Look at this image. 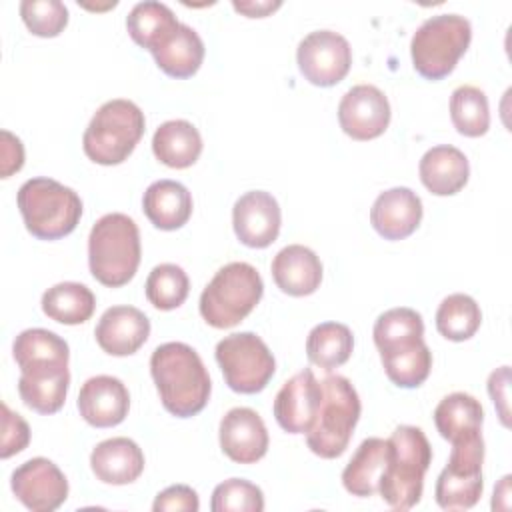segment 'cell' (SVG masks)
<instances>
[{
    "mask_svg": "<svg viewBox=\"0 0 512 512\" xmlns=\"http://www.w3.org/2000/svg\"><path fill=\"white\" fill-rule=\"evenodd\" d=\"M220 448L238 464H254L268 452V430L260 414L252 408H232L220 420Z\"/></svg>",
    "mask_w": 512,
    "mask_h": 512,
    "instance_id": "2e32d148",
    "label": "cell"
},
{
    "mask_svg": "<svg viewBox=\"0 0 512 512\" xmlns=\"http://www.w3.org/2000/svg\"><path fill=\"white\" fill-rule=\"evenodd\" d=\"M420 220L422 200L406 186L384 190L370 208V224L384 240L408 238L420 226Z\"/></svg>",
    "mask_w": 512,
    "mask_h": 512,
    "instance_id": "d6986e66",
    "label": "cell"
},
{
    "mask_svg": "<svg viewBox=\"0 0 512 512\" xmlns=\"http://www.w3.org/2000/svg\"><path fill=\"white\" fill-rule=\"evenodd\" d=\"M150 374L160 402L170 414L190 418L208 404L210 376L192 346L184 342L160 344L150 356Z\"/></svg>",
    "mask_w": 512,
    "mask_h": 512,
    "instance_id": "6da1fadb",
    "label": "cell"
},
{
    "mask_svg": "<svg viewBox=\"0 0 512 512\" xmlns=\"http://www.w3.org/2000/svg\"><path fill=\"white\" fill-rule=\"evenodd\" d=\"M142 210L158 230H178L192 216V194L176 180H156L144 192Z\"/></svg>",
    "mask_w": 512,
    "mask_h": 512,
    "instance_id": "cb8c5ba5",
    "label": "cell"
},
{
    "mask_svg": "<svg viewBox=\"0 0 512 512\" xmlns=\"http://www.w3.org/2000/svg\"><path fill=\"white\" fill-rule=\"evenodd\" d=\"M338 122L352 140H374L390 124L388 98L372 84L352 86L338 104Z\"/></svg>",
    "mask_w": 512,
    "mask_h": 512,
    "instance_id": "4fadbf2b",
    "label": "cell"
},
{
    "mask_svg": "<svg viewBox=\"0 0 512 512\" xmlns=\"http://www.w3.org/2000/svg\"><path fill=\"white\" fill-rule=\"evenodd\" d=\"M26 230L38 240H58L74 232L82 216L80 196L52 178H30L16 194Z\"/></svg>",
    "mask_w": 512,
    "mask_h": 512,
    "instance_id": "277c9868",
    "label": "cell"
},
{
    "mask_svg": "<svg viewBox=\"0 0 512 512\" xmlns=\"http://www.w3.org/2000/svg\"><path fill=\"white\" fill-rule=\"evenodd\" d=\"M146 298L158 310H174L184 304L190 292L188 274L178 264H158L146 278Z\"/></svg>",
    "mask_w": 512,
    "mask_h": 512,
    "instance_id": "d590c367",
    "label": "cell"
},
{
    "mask_svg": "<svg viewBox=\"0 0 512 512\" xmlns=\"http://www.w3.org/2000/svg\"><path fill=\"white\" fill-rule=\"evenodd\" d=\"M78 412L94 428H112L124 422L130 408L126 384L108 374L88 378L78 394Z\"/></svg>",
    "mask_w": 512,
    "mask_h": 512,
    "instance_id": "e0dca14e",
    "label": "cell"
},
{
    "mask_svg": "<svg viewBox=\"0 0 512 512\" xmlns=\"http://www.w3.org/2000/svg\"><path fill=\"white\" fill-rule=\"evenodd\" d=\"M482 462H484L482 434H476L452 444L448 464L440 472L434 488L436 504L442 510H468L476 506L484 488Z\"/></svg>",
    "mask_w": 512,
    "mask_h": 512,
    "instance_id": "30bf717a",
    "label": "cell"
},
{
    "mask_svg": "<svg viewBox=\"0 0 512 512\" xmlns=\"http://www.w3.org/2000/svg\"><path fill=\"white\" fill-rule=\"evenodd\" d=\"M14 496L32 512H52L68 498L64 472L48 458H30L20 464L10 478Z\"/></svg>",
    "mask_w": 512,
    "mask_h": 512,
    "instance_id": "7c38bea8",
    "label": "cell"
},
{
    "mask_svg": "<svg viewBox=\"0 0 512 512\" xmlns=\"http://www.w3.org/2000/svg\"><path fill=\"white\" fill-rule=\"evenodd\" d=\"M296 62L310 84L328 88L346 78L352 66V48L338 32L314 30L300 40Z\"/></svg>",
    "mask_w": 512,
    "mask_h": 512,
    "instance_id": "8fae6325",
    "label": "cell"
},
{
    "mask_svg": "<svg viewBox=\"0 0 512 512\" xmlns=\"http://www.w3.org/2000/svg\"><path fill=\"white\" fill-rule=\"evenodd\" d=\"M280 6H282L280 0H274V2L272 0H256V2L254 0H246V2L234 0L232 2V8L248 18H264V16L272 14L274 10H278Z\"/></svg>",
    "mask_w": 512,
    "mask_h": 512,
    "instance_id": "ee69618b",
    "label": "cell"
},
{
    "mask_svg": "<svg viewBox=\"0 0 512 512\" xmlns=\"http://www.w3.org/2000/svg\"><path fill=\"white\" fill-rule=\"evenodd\" d=\"M178 24L180 22L174 12L166 4L154 0L138 2L126 16V30L130 38L150 52L164 42L178 28Z\"/></svg>",
    "mask_w": 512,
    "mask_h": 512,
    "instance_id": "4dcf8cb0",
    "label": "cell"
},
{
    "mask_svg": "<svg viewBox=\"0 0 512 512\" xmlns=\"http://www.w3.org/2000/svg\"><path fill=\"white\" fill-rule=\"evenodd\" d=\"M380 360L386 376L398 388H418L432 370V352L424 340L410 348L382 352Z\"/></svg>",
    "mask_w": 512,
    "mask_h": 512,
    "instance_id": "e575fe53",
    "label": "cell"
},
{
    "mask_svg": "<svg viewBox=\"0 0 512 512\" xmlns=\"http://www.w3.org/2000/svg\"><path fill=\"white\" fill-rule=\"evenodd\" d=\"M508 386H510V366H500L498 370H494L488 376V394L498 410L500 422L508 428L510 420H508Z\"/></svg>",
    "mask_w": 512,
    "mask_h": 512,
    "instance_id": "b9f144b4",
    "label": "cell"
},
{
    "mask_svg": "<svg viewBox=\"0 0 512 512\" xmlns=\"http://www.w3.org/2000/svg\"><path fill=\"white\" fill-rule=\"evenodd\" d=\"M210 510L212 512H262L264 494L256 484L244 478H228L214 488Z\"/></svg>",
    "mask_w": 512,
    "mask_h": 512,
    "instance_id": "74e56055",
    "label": "cell"
},
{
    "mask_svg": "<svg viewBox=\"0 0 512 512\" xmlns=\"http://www.w3.org/2000/svg\"><path fill=\"white\" fill-rule=\"evenodd\" d=\"M276 286L288 296H308L320 288L322 262L314 250L302 244L284 246L270 266Z\"/></svg>",
    "mask_w": 512,
    "mask_h": 512,
    "instance_id": "ffe728a7",
    "label": "cell"
},
{
    "mask_svg": "<svg viewBox=\"0 0 512 512\" xmlns=\"http://www.w3.org/2000/svg\"><path fill=\"white\" fill-rule=\"evenodd\" d=\"M372 336L376 348H382L398 340L424 338V322L422 316L412 308H390L376 318Z\"/></svg>",
    "mask_w": 512,
    "mask_h": 512,
    "instance_id": "8d00e7d4",
    "label": "cell"
},
{
    "mask_svg": "<svg viewBox=\"0 0 512 512\" xmlns=\"http://www.w3.org/2000/svg\"><path fill=\"white\" fill-rule=\"evenodd\" d=\"M90 468L100 482L124 486L138 480L144 472V452L126 436L108 438L92 450Z\"/></svg>",
    "mask_w": 512,
    "mask_h": 512,
    "instance_id": "44dd1931",
    "label": "cell"
},
{
    "mask_svg": "<svg viewBox=\"0 0 512 512\" xmlns=\"http://www.w3.org/2000/svg\"><path fill=\"white\" fill-rule=\"evenodd\" d=\"M30 442V426L28 422L8 408V404H2V446L0 456L10 458L18 452H22Z\"/></svg>",
    "mask_w": 512,
    "mask_h": 512,
    "instance_id": "ab89813d",
    "label": "cell"
},
{
    "mask_svg": "<svg viewBox=\"0 0 512 512\" xmlns=\"http://www.w3.org/2000/svg\"><path fill=\"white\" fill-rule=\"evenodd\" d=\"M200 500L196 490H192L186 484H174L168 486L166 490L158 492L152 510L154 512H166V510H184V512H198Z\"/></svg>",
    "mask_w": 512,
    "mask_h": 512,
    "instance_id": "60d3db41",
    "label": "cell"
},
{
    "mask_svg": "<svg viewBox=\"0 0 512 512\" xmlns=\"http://www.w3.org/2000/svg\"><path fill=\"white\" fill-rule=\"evenodd\" d=\"M0 174L2 178L12 176L24 166V146L18 136L2 130V150H0Z\"/></svg>",
    "mask_w": 512,
    "mask_h": 512,
    "instance_id": "7bdbcfd3",
    "label": "cell"
},
{
    "mask_svg": "<svg viewBox=\"0 0 512 512\" xmlns=\"http://www.w3.org/2000/svg\"><path fill=\"white\" fill-rule=\"evenodd\" d=\"M450 118L462 136H484L490 128V108L486 94L470 84L458 86L450 96Z\"/></svg>",
    "mask_w": 512,
    "mask_h": 512,
    "instance_id": "836d02e7",
    "label": "cell"
},
{
    "mask_svg": "<svg viewBox=\"0 0 512 512\" xmlns=\"http://www.w3.org/2000/svg\"><path fill=\"white\" fill-rule=\"evenodd\" d=\"M322 384L310 368L300 370L278 390L274 398V418L290 434H306L318 414Z\"/></svg>",
    "mask_w": 512,
    "mask_h": 512,
    "instance_id": "9a60e30c",
    "label": "cell"
},
{
    "mask_svg": "<svg viewBox=\"0 0 512 512\" xmlns=\"http://www.w3.org/2000/svg\"><path fill=\"white\" fill-rule=\"evenodd\" d=\"M152 56L164 74L190 78L202 66L204 42L194 28L180 22L178 28L152 50Z\"/></svg>",
    "mask_w": 512,
    "mask_h": 512,
    "instance_id": "484cf974",
    "label": "cell"
},
{
    "mask_svg": "<svg viewBox=\"0 0 512 512\" xmlns=\"http://www.w3.org/2000/svg\"><path fill=\"white\" fill-rule=\"evenodd\" d=\"M70 388L68 366H32L20 370L18 394L22 402L38 414L58 412Z\"/></svg>",
    "mask_w": 512,
    "mask_h": 512,
    "instance_id": "7402d4cb",
    "label": "cell"
},
{
    "mask_svg": "<svg viewBox=\"0 0 512 512\" xmlns=\"http://www.w3.org/2000/svg\"><path fill=\"white\" fill-rule=\"evenodd\" d=\"M352 348L354 336L350 328L340 322H322L314 326L306 338L308 360L328 372L346 364Z\"/></svg>",
    "mask_w": 512,
    "mask_h": 512,
    "instance_id": "1f68e13d",
    "label": "cell"
},
{
    "mask_svg": "<svg viewBox=\"0 0 512 512\" xmlns=\"http://www.w3.org/2000/svg\"><path fill=\"white\" fill-rule=\"evenodd\" d=\"M388 454H390L388 440L376 438V436L362 440L342 472V484L346 492L358 498L376 494L382 472L388 462Z\"/></svg>",
    "mask_w": 512,
    "mask_h": 512,
    "instance_id": "d4e9b609",
    "label": "cell"
},
{
    "mask_svg": "<svg viewBox=\"0 0 512 512\" xmlns=\"http://www.w3.org/2000/svg\"><path fill=\"white\" fill-rule=\"evenodd\" d=\"M322 384V400L312 428L306 432L308 448L320 458H338L346 452L360 418V398L346 376L330 374Z\"/></svg>",
    "mask_w": 512,
    "mask_h": 512,
    "instance_id": "5b68a950",
    "label": "cell"
},
{
    "mask_svg": "<svg viewBox=\"0 0 512 512\" xmlns=\"http://www.w3.org/2000/svg\"><path fill=\"white\" fill-rule=\"evenodd\" d=\"M94 336L98 346L110 356H130L138 352L150 336L148 316L134 306H112L108 308L96 328Z\"/></svg>",
    "mask_w": 512,
    "mask_h": 512,
    "instance_id": "ac0fdd59",
    "label": "cell"
},
{
    "mask_svg": "<svg viewBox=\"0 0 512 512\" xmlns=\"http://www.w3.org/2000/svg\"><path fill=\"white\" fill-rule=\"evenodd\" d=\"M96 308L94 292L80 282H58L42 294V312L60 324H84Z\"/></svg>",
    "mask_w": 512,
    "mask_h": 512,
    "instance_id": "f1b7e54d",
    "label": "cell"
},
{
    "mask_svg": "<svg viewBox=\"0 0 512 512\" xmlns=\"http://www.w3.org/2000/svg\"><path fill=\"white\" fill-rule=\"evenodd\" d=\"M280 224V206L266 190H250L234 202L232 226L236 238L248 248L270 246L280 234Z\"/></svg>",
    "mask_w": 512,
    "mask_h": 512,
    "instance_id": "5bb4252c",
    "label": "cell"
},
{
    "mask_svg": "<svg viewBox=\"0 0 512 512\" xmlns=\"http://www.w3.org/2000/svg\"><path fill=\"white\" fill-rule=\"evenodd\" d=\"M12 354L20 370L32 366H68L70 360L66 340L46 328L22 330L14 338Z\"/></svg>",
    "mask_w": 512,
    "mask_h": 512,
    "instance_id": "f546056e",
    "label": "cell"
},
{
    "mask_svg": "<svg viewBox=\"0 0 512 512\" xmlns=\"http://www.w3.org/2000/svg\"><path fill=\"white\" fill-rule=\"evenodd\" d=\"M482 422H484L482 404L466 392H452L444 396L434 408L436 430L450 444L482 434Z\"/></svg>",
    "mask_w": 512,
    "mask_h": 512,
    "instance_id": "83f0119b",
    "label": "cell"
},
{
    "mask_svg": "<svg viewBox=\"0 0 512 512\" xmlns=\"http://www.w3.org/2000/svg\"><path fill=\"white\" fill-rule=\"evenodd\" d=\"M482 322V312L476 300L456 292L446 296L436 310V330L452 342H464L476 334Z\"/></svg>",
    "mask_w": 512,
    "mask_h": 512,
    "instance_id": "d6a6232c",
    "label": "cell"
},
{
    "mask_svg": "<svg viewBox=\"0 0 512 512\" xmlns=\"http://www.w3.org/2000/svg\"><path fill=\"white\" fill-rule=\"evenodd\" d=\"M214 356L228 388L238 394L262 392L276 372V360L270 348L254 332L224 336L216 344Z\"/></svg>",
    "mask_w": 512,
    "mask_h": 512,
    "instance_id": "9c48e42d",
    "label": "cell"
},
{
    "mask_svg": "<svg viewBox=\"0 0 512 512\" xmlns=\"http://www.w3.org/2000/svg\"><path fill=\"white\" fill-rule=\"evenodd\" d=\"M144 112L124 98L104 102L82 136L84 154L102 166L122 164L144 134Z\"/></svg>",
    "mask_w": 512,
    "mask_h": 512,
    "instance_id": "52a82bcc",
    "label": "cell"
},
{
    "mask_svg": "<svg viewBox=\"0 0 512 512\" xmlns=\"http://www.w3.org/2000/svg\"><path fill=\"white\" fill-rule=\"evenodd\" d=\"M152 152L168 168L182 170L200 158L202 136L188 120H168L156 128Z\"/></svg>",
    "mask_w": 512,
    "mask_h": 512,
    "instance_id": "4316f807",
    "label": "cell"
},
{
    "mask_svg": "<svg viewBox=\"0 0 512 512\" xmlns=\"http://www.w3.org/2000/svg\"><path fill=\"white\" fill-rule=\"evenodd\" d=\"M470 40L472 26L464 16L436 14L424 20L412 36V66L426 80H442L456 68Z\"/></svg>",
    "mask_w": 512,
    "mask_h": 512,
    "instance_id": "ba28073f",
    "label": "cell"
},
{
    "mask_svg": "<svg viewBox=\"0 0 512 512\" xmlns=\"http://www.w3.org/2000/svg\"><path fill=\"white\" fill-rule=\"evenodd\" d=\"M390 454L378 492L394 510L414 508L424 490V474L432 462V448L418 426H398L388 438Z\"/></svg>",
    "mask_w": 512,
    "mask_h": 512,
    "instance_id": "3957f363",
    "label": "cell"
},
{
    "mask_svg": "<svg viewBox=\"0 0 512 512\" xmlns=\"http://www.w3.org/2000/svg\"><path fill=\"white\" fill-rule=\"evenodd\" d=\"M420 180L436 196L460 192L470 176V164L462 150L450 144L432 146L420 158Z\"/></svg>",
    "mask_w": 512,
    "mask_h": 512,
    "instance_id": "603a6c76",
    "label": "cell"
},
{
    "mask_svg": "<svg viewBox=\"0 0 512 512\" xmlns=\"http://www.w3.org/2000/svg\"><path fill=\"white\" fill-rule=\"evenodd\" d=\"M140 256V230L130 216L110 212L96 220L88 236V266L100 284L108 288L128 284L138 270Z\"/></svg>",
    "mask_w": 512,
    "mask_h": 512,
    "instance_id": "7a4b0ae2",
    "label": "cell"
},
{
    "mask_svg": "<svg viewBox=\"0 0 512 512\" xmlns=\"http://www.w3.org/2000/svg\"><path fill=\"white\" fill-rule=\"evenodd\" d=\"M20 16L26 28L40 38H54L68 24V8L60 0H24Z\"/></svg>",
    "mask_w": 512,
    "mask_h": 512,
    "instance_id": "f35d334b",
    "label": "cell"
},
{
    "mask_svg": "<svg viewBox=\"0 0 512 512\" xmlns=\"http://www.w3.org/2000/svg\"><path fill=\"white\" fill-rule=\"evenodd\" d=\"M264 282L248 262L222 266L200 294V314L212 328H232L240 324L260 302Z\"/></svg>",
    "mask_w": 512,
    "mask_h": 512,
    "instance_id": "8992f818",
    "label": "cell"
}]
</instances>
